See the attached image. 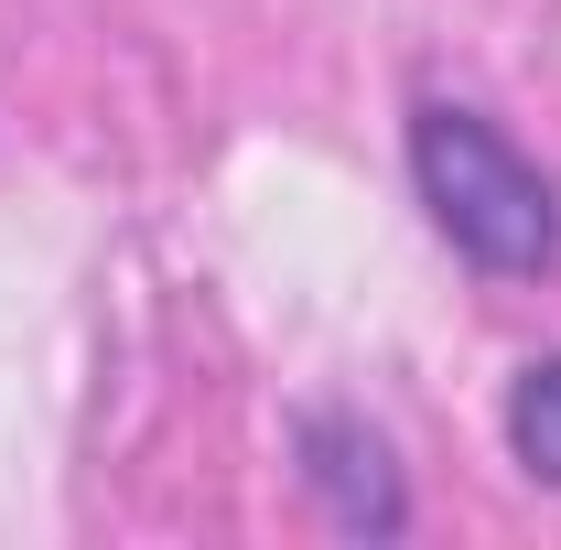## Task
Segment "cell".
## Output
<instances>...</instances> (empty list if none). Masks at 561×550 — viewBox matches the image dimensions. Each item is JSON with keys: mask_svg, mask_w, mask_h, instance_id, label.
Returning a JSON list of instances; mask_svg holds the SVG:
<instances>
[{"mask_svg": "<svg viewBox=\"0 0 561 550\" xmlns=\"http://www.w3.org/2000/svg\"><path fill=\"white\" fill-rule=\"evenodd\" d=\"M291 454H302V485H313L324 529H346V540H400V529H411L400 443L367 411H302L291 421Z\"/></svg>", "mask_w": 561, "mask_h": 550, "instance_id": "cell-2", "label": "cell"}, {"mask_svg": "<svg viewBox=\"0 0 561 550\" xmlns=\"http://www.w3.org/2000/svg\"><path fill=\"white\" fill-rule=\"evenodd\" d=\"M507 454H518V475L551 485L561 496V345L551 356H529L518 378H507Z\"/></svg>", "mask_w": 561, "mask_h": 550, "instance_id": "cell-3", "label": "cell"}, {"mask_svg": "<svg viewBox=\"0 0 561 550\" xmlns=\"http://www.w3.org/2000/svg\"><path fill=\"white\" fill-rule=\"evenodd\" d=\"M411 195L432 216V238L486 280H540L561 260V184L465 98L411 108Z\"/></svg>", "mask_w": 561, "mask_h": 550, "instance_id": "cell-1", "label": "cell"}]
</instances>
